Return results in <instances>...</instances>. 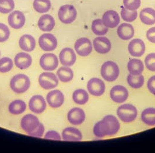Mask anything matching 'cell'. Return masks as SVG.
<instances>
[{
	"instance_id": "5bb4252c",
	"label": "cell",
	"mask_w": 155,
	"mask_h": 153,
	"mask_svg": "<svg viewBox=\"0 0 155 153\" xmlns=\"http://www.w3.org/2000/svg\"><path fill=\"white\" fill-rule=\"evenodd\" d=\"M65 97L61 91L55 90L48 92L47 95L46 100L48 105L53 108H58L63 105Z\"/></svg>"
},
{
	"instance_id": "484cf974",
	"label": "cell",
	"mask_w": 155,
	"mask_h": 153,
	"mask_svg": "<svg viewBox=\"0 0 155 153\" xmlns=\"http://www.w3.org/2000/svg\"><path fill=\"white\" fill-rule=\"evenodd\" d=\"M140 17L142 23L152 25L155 23V10L153 8H144L140 11Z\"/></svg>"
},
{
	"instance_id": "9c48e42d",
	"label": "cell",
	"mask_w": 155,
	"mask_h": 153,
	"mask_svg": "<svg viewBox=\"0 0 155 153\" xmlns=\"http://www.w3.org/2000/svg\"><path fill=\"white\" fill-rule=\"evenodd\" d=\"M74 47L77 53L82 57L89 56L93 50L91 41L86 38H81L78 39L75 43Z\"/></svg>"
},
{
	"instance_id": "60d3db41",
	"label": "cell",
	"mask_w": 155,
	"mask_h": 153,
	"mask_svg": "<svg viewBox=\"0 0 155 153\" xmlns=\"http://www.w3.org/2000/svg\"><path fill=\"white\" fill-rule=\"evenodd\" d=\"M45 130V128L44 125L42 123H40L39 126L35 130H33L31 133H28V134L30 136H32V137L41 138L44 134Z\"/></svg>"
},
{
	"instance_id": "9a60e30c",
	"label": "cell",
	"mask_w": 155,
	"mask_h": 153,
	"mask_svg": "<svg viewBox=\"0 0 155 153\" xmlns=\"http://www.w3.org/2000/svg\"><path fill=\"white\" fill-rule=\"evenodd\" d=\"M25 16L21 11H14L12 12L8 16V24L13 29H21L25 25Z\"/></svg>"
},
{
	"instance_id": "836d02e7",
	"label": "cell",
	"mask_w": 155,
	"mask_h": 153,
	"mask_svg": "<svg viewBox=\"0 0 155 153\" xmlns=\"http://www.w3.org/2000/svg\"><path fill=\"white\" fill-rule=\"evenodd\" d=\"M127 80L128 85L134 89L140 88L144 84V77L142 74L134 76L130 74Z\"/></svg>"
},
{
	"instance_id": "d6986e66",
	"label": "cell",
	"mask_w": 155,
	"mask_h": 153,
	"mask_svg": "<svg viewBox=\"0 0 155 153\" xmlns=\"http://www.w3.org/2000/svg\"><path fill=\"white\" fill-rule=\"evenodd\" d=\"M93 45L95 51L99 54L107 53L111 49L110 40L104 36L96 38L93 40Z\"/></svg>"
},
{
	"instance_id": "cb8c5ba5",
	"label": "cell",
	"mask_w": 155,
	"mask_h": 153,
	"mask_svg": "<svg viewBox=\"0 0 155 153\" xmlns=\"http://www.w3.org/2000/svg\"><path fill=\"white\" fill-rule=\"evenodd\" d=\"M55 25L54 18L49 14H45L39 18L38 26L39 29L43 32H51Z\"/></svg>"
},
{
	"instance_id": "ac0fdd59",
	"label": "cell",
	"mask_w": 155,
	"mask_h": 153,
	"mask_svg": "<svg viewBox=\"0 0 155 153\" xmlns=\"http://www.w3.org/2000/svg\"><path fill=\"white\" fill-rule=\"evenodd\" d=\"M145 43L140 39H134L128 44V50L130 54L134 57H141L145 52Z\"/></svg>"
},
{
	"instance_id": "8992f818",
	"label": "cell",
	"mask_w": 155,
	"mask_h": 153,
	"mask_svg": "<svg viewBox=\"0 0 155 153\" xmlns=\"http://www.w3.org/2000/svg\"><path fill=\"white\" fill-rule=\"evenodd\" d=\"M39 83L43 89L46 90H51L57 87L58 84V78L53 73L45 72L40 75Z\"/></svg>"
},
{
	"instance_id": "7402d4cb",
	"label": "cell",
	"mask_w": 155,
	"mask_h": 153,
	"mask_svg": "<svg viewBox=\"0 0 155 153\" xmlns=\"http://www.w3.org/2000/svg\"><path fill=\"white\" fill-rule=\"evenodd\" d=\"M62 138L64 141H78L82 140V134L77 128L68 127L62 131Z\"/></svg>"
},
{
	"instance_id": "30bf717a",
	"label": "cell",
	"mask_w": 155,
	"mask_h": 153,
	"mask_svg": "<svg viewBox=\"0 0 155 153\" xmlns=\"http://www.w3.org/2000/svg\"><path fill=\"white\" fill-rule=\"evenodd\" d=\"M28 106L32 112L36 114H40L46 109V102L43 96L37 95L32 97L30 99Z\"/></svg>"
},
{
	"instance_id": "603a6c76",
	"label": "cell",
	"mask_w": 155,
	"mask_h": 153,
	"mask_svg": "<svg viewBox=\"0 0 155 153\" xmlns=\"http://www.w3.org/2000/svg\"><path fill=\"white\" fill-rule=\"evenodd\" d=\"M36 40L31 35H24L19 40L20 48L25 52H31L36 47Z\"/></svg>"
},
{
	"instance_id": "277c9868",
	"label": "cell",
	"mask_w": 155,
	"mask_h": 153,
	"mask_svg": "<svg viewBox=\"0 0 155 153\" xmlns=\"http://www.w3.org/2000/svg\"><path fill=\"white\" fill-rule=\"evenodd\" d=\"M117 115L123 122H132L137 118L138 111L135 107L131 104H124L118 108Z\"/></svg>"
},
{
	"instance_id": "1f68e13d",
	"label": "cell",
	"mask_w": 155,
	"mask_h": 153,
	"mask_svg": "<svg viewBox=\"0 0 155 153\" xmlns=\"http://www.w3.org/2000/svg\"><path fill=\"white\" fill-rule=\"evenodd\" d=\"M33 8L38 13L43 14L49 11L51 7L50 0H34Z\"/></svg>"
},
{
	"instance_id": "f6af8a7d",
	"label": "cell",
	"mask_w": 155,
	"mask_h": 153,
	"mask_svg": "<svg viewBox=\"0 0 155 153\" xmlns=\"http://www.w3.org/2000/svg\"><path fill=\"white\" fill-rule=\"evenodd\" d=\"M0 56H1V52H0Z\"/></svg>"
},
{
	"instance_id": "e0dca14e",
	"label": "cell",
	"mask_w": 155,
	"mask_h": 153,
	"mask_svg": "<svg viewBox=\"0 0 155 153\" xmlns=\"http://www.w3.org/2000/svg\"><path fill=\"white\" fill-rule=\"evenodd\" d=\"M85 113L83 109L79 107H74L68 113L67 119L72 125L78 126L84 122L85 120Z\"/></svg>"
},
{
	"instance_id": "7bdbcfd3",
	"label": "cell",
	"mask_w": 155,
	"mask_h": 153,
	"mask_svg": "<svg viewBox=\"0 0 155 153\" xmlns=\"http://www.w3.org/2000/svg\"><path fill=\"white\" fill-rule=\"evenodd\" d=\"M147 87L149 92L155 95V76H151L147 81Z\"/></svg>"
},
{
	"instance_id": "d4e9b609",
	"label": "cell",
	"mask_w": 155,
	"mask_h": 153,
	"mask_svg": "<svg viewBox=\"0 0 155 153\" xmlns=\"http://www.w3.org/2000/svg\"><path fill=\"white\" fill-rule=\"evenodd\" d=\"M118 37L123 40H128L132 39L134 35V29L130 23L121 24L117 30Z\"/></svg>"
},
{
	"instance_id": "e575fe53",
	"label": "cell",
	"mask_w": 155,
	"mask_h": 153,
	"mask_svg": "<svg viewBox=\"0 0 155 153\" xmlns=\"http://www.w3.org/2000/svg\"><path fill=\"white\" fill-rule=\"evenodd\" d=\"M15 8L14 0H0V12L7 14L11 12Z\"/></svg>"
},
{
	"instance_id": "4fadbf2b",
	"label": "cell",
	"mask_w": 155,
	"mask_h": 153,
	"mask_svg": "<svg viewBox=\"0 0 155 153\" xmlns=\"http://www.w3.org/2000/svg\"><path fill=\"white\" fill-rule=\"evenodd\" d=\"M40 124L37 116L32 114L25 115L21 119V126L22 129L27 133L35 130Z\"/></svg>"
},
{
	"instance_id": "6da1fadb",
	"label": "cell",
	"mask_w": 155,
	"mask_h": 153,
	"mask_svg": "<svg viewBox=\"0 0 155 153\" xmlns=\"http://www.w3.org/2000/svg\"><path fill=\"white\" fill-rule=\"evenodd\" d=\"M120 129V124L116 117L107 115L95 124L93 127V134L98 138L112 136L116 134Z\"/></svg>"
},
{
	"instance_id": "b9f144b4",
	"label": "cell",
	"mask_w": 155,
	"mask_h": 153,
	"mask_svg": "<svg viewBox=\"0 0 155 153\" xmlns=\"http://www.w3.org/2000/svg\"><path fill=\"white\" fill-rule=\"evenodd\" d=\"M45 138L48 140H61V137L58 132L55 130H49L45 135Z\"/></svg>"
},
{
	"instance_id": "83f0119b",
	"label": "cell",
	"mask_w": 155,
	"mask_h": 153,
	"mask_svg": "<svg viewBox=\"0 0 155 153\" xmlns=\"http://www.w3.org/2000/svg\"><path fill=\"white\" fill-rule=\"evenodd\" d=\"M26 109V104L22 100H15L8 106L9 112L14 115H21Z\"/></svg>"
},
{
	"instance_id": "f1b7e54d",
	"label": "cell",
	"mask_w": 155,
	"mask_h": 153,
	"mask_svg": "<svg viewBox=\"0 0 155 153\" xmlns=\"http://www.w3.org/2000/svg\"><path fill=\"white\" fill-rule=\"evenodd\" d=\"M57 76L62 83H67L70 82L74 77V72L69 67L64 66L58 69Z\"/></svg>"
},
{
	"instance_id": "f35d334b",
	"label": "cell",
	"mask_w": 155,
	"mask_h": 153,
	"mask_svg": "<svg viewBox=\"0 0 155 153\" xmlns=\"http://www.w3.org/2000/svg\"><path fill=\"white\" fill-rule=\"evenodd\" d=\"M10 36V31L8 26L4 24L0 23V43L6 42Z\"/></svg>"
},
{
	"instance_id": "4316f807",
	"label": "cell",
	"mask_w": 155,
	"mask_h": 153,
	"mask_svg": "<svg viewBox=\"0 0 155 153\" xmlns=\"http://www.w3.org/2000/svg\"><path fill=\"white\" fill-rule=\"evenodd\" d=\"M127 69L130 74L137 76L142 73L144 70V65L143 62L140 59H132L128 61Z\"/></svg>"
},
{
	"instance_id": "ba28073f",
	"label": "cell",
	"mask_w": 155,
	"mask_h": 153,
	"mask_svg": "<svg viewBox=\"0 0 155 153\" xmlns=\"http://www.w3.org/2000/svg\"><path fill=\"white\" fill-rule=\"evenodd\" d=\"M40 66L45 71H54L58 66V59L54 54H44L40 57Z\"/></svg>"
},
{
	"instance_id": "d590c367",
	"label": "cell",
	"mask_w": 155,
	"mask_h": 153,
	"mask_svg": "<svg viewBox=\"0 0 155 153\" xmlns=\"http://www.w3.org/2000/svg\"><path fill=\"white\" fill-rule=\"evenodd\" d=\"M14 66V63L9 57H5L0 59V73H7L9 72Z\"/></svg>"
},
{
	"instance_id": "ab89813d",
	"label": "cell",
	"mask_w": 155,
	"mask_h": 153,
	"mask_svg": "<svg viewBox=\"0 0 155 153\" xmlns=\"http://www.w3.org/2000/svg\"><path fill=\"white\" fill-rule=\"evenodd\" d=\"M145 64L149 71L155 72V53L149 54L145 57Z\"/></svg>"
},
{
	"instance_id": "74e56055",
	"label": "cell",
	"mask_w": 155,
	"mask_h": 153,
	"mask_svg": "<svg viewBox=\"0 0 155 153\" xmlns=\"http://www.w3.org/2000/svg\"><path fill=\"white\" fill-rule=\"evenodd\" d=\"M125 8L129 11H137L140 8L141 4L140 0H123Z\"/></svg>"
},
{
	"instance_id": "ee69618b",
	"label": "cell",
	"mask_w": 155,
	"mask_h": 153,
	"mask_svg": "<svg viewBox=\"0 0 155 153\" xmlns=\"http://www.w3.org/2000/svg\"><path fill=\"white\" fill-rule=\"evenodd\" d=\"M147 37L149 42L155 43V27L151 28L147 31Z\"/></svg>"
},
{
	"instance_id": "52a82bcc",
	"label": "cell",
	"mask_w": 155,
	"mask_h": 153,
	"mask_svg": "<svg viewBox=\"0 0 155 153\" xmlns=\"http://www.w3.org/2000/svg\"><path fill=\"white\" fill-rule=\"evenodd\" d=\"M57 39L51 33L43 34L39 38V46L45 52L54 51L57 47Z\"/></svg>"
},
{
	"instance_id": "d6a6232c",
	"label": "cell",
	"mask_w": 155,
	"mask_h": 153,
	"mask_svg": "<svg viewBox=\"0 0 155 153\" xmlns=\"http://www.w3.org/2000/svg\"><path fill=\"white\" fill-rule=\"evenodd\" d=\"M92 30L93 33L97 36H104L108 32V28L102 22V19H96L92 23Z\"/></svg>"
},
{
	"instance_id": "7a4b0ae2",
	"label": "cell",
	"mask_w": 155,
	"mask_h": 153,
	"mask_svg": "<svg viewBox=\"0 0 155 153\" xmlns=\"http://www.w3.org/2000/svg\"><path fill=\"white\" fill-rule=\"evenodd\" d=\"M31 80L29 76L23 74H18L10 81V88L16 93L21 94L26 92L30 88Z\"/></svg>"
},
{
	"instance_id": "8d00e7d4",
	"label": "cell",
	"mask_w": 155,
	"mask_h": 153,
	"mask_svg": "<svg viewBox=\"0 0 155 153\" xmlns=\"http://www.w3.org/2000/svg\"><path fill=\"white\" fill-rule=\"evenodd\" d=\"M121 16L124 21L127 22H132L134 21L138 16V12L136 11H131L123 7L121 11Z\"/></svg>"
},
{
	"instance_id": "f546056e",
	"label": "cell",
	"mask_w": 155,
	"mask_h": 153,
	"mask_svg": "<svg viewBox=\"0 0 155 153\" xmlns=\"http://www.w3.org/2000/svg\"><path fill=\"white\" fill-rule=\"evenodd\" d=\"M141 120L149 126H155V108L148 107L143 110L141 114Z\"/></svg>"
},
{
	"instance_id": "7c38bea8",
	"label": "cell",
	"mask_w": 155,
	"mask_h": 153,
	"mask_svg": "<svg viewBox=\"0 0 155 153\" xmlns=\"http://www.w3.org/2000/svg\"><path fill=\"white\" fill-rule=\"evenodd\" d=\"M87 88L92 95L100 97L105 92V84L101 79L93 78L88 81Z\"/></svg>"
},
{
	"instance_id": "5b68a950",
	"label": "cell",
	"mask_w": 155,
	"mask_h": 153,
	"mask_svg": "<svg viewBox=\"0 0 155 153\" xmlns=\"http://www.w3.org/2000/svg\"><path fill=\"white\" fill-rule=\"evenodd\" d=\"M58 18L64 24L72 23L77 18V11L72 5H64L61 6L58 10Z\"/></svg>"
},
{
	"instance_id": "44dd1931",
	"label": "cell",
	"mask_w": 155,
	"mask_h": 153,
	"mask_svg": "<svg viewBox=\"0 0 155 153\" xmlns=\"http://www.w3.org/2000/svg\"><path fill=\"white\" fill-rule=\"evenodd\" d=\"M32 58L30 54L20 52L17 54L14 58L16 67L20 70H26L31 66Z\"/></svg>"
},
{
	"instance_id": "4dcf8cb0",
	"label": "cell",
	"mask_w": 155,
	"mask_h": 153,
	"mask_svg": "<svg viewBox=\"0 0 155 153\" xmlns=\"http://www.w3.org/2000/svg\"><path fill=\"white\" fill-rule=\"evenodd\" d=\"M89 98L88 93L83 89H78L73 92L72 94V100L75 103L78 105H85L88 102Z\"/></svg>"
},
{
	"instance_id": "3957f363",
	"label": "cell",
	"mask_w": 155,
	"mask_h": 153,
	"mask_svg": "<svg viewBox=\"0 0 155 153\" xmlns=\"http://www.w3.org/2000/svg\"><path fill=\"white\" fill-rule=\"evenodd\" d=\"M101 76L108 82L116 81L120 74V70L118 65L114 61H106L101 66Z\"/></svg>"
},
{
	"instance_id": "ffe728a7",
	"label": "cell",
	"mask_w": 155,
	"mask_h": 153,
	"mask_svg": "<svg viewBox=\"0 0 155 153\" xmlns=\"http://www.w3.org/2000/svg\"><path fill=\"white\" fill-rule=\"evenodd\" d=\"M102 22L108 28H114L119 25L120 18L116 11L109 10L103 14Z\"/></svg>"
},
{
	"instance_id": "2e32d148",
	"label": "cell",
	"mask_w": 155,
	"mask_h": 153,
	"mask_svg": "<svg viewBox=\"0 0 155 153\" xmlns=\"http://www.w3.org/2000/svg\"><path fill=\"white\" fill-rule=\"evenodd\" d=\"M59 60L60 63L64 66L70 67L75 64L77 60V56L72 49L65 47L60 52Z\"/></svg>"
},
{
	"instance_id": "8fae6325",
	"label": "cell",
	"mask_w": 155,
	"mask_h": 153,
	"mask_svg": "<svg viewBox=\"0 0 155 153\" xmlns=\"http://www.w3.org/2000/svg\"><path fill=\"white\" fill-rule=\"evenodd\" d=\"M110 96L113 102L122 104L128 99V91L125 87L122 85H116L111 89Z\"/></svg>"
}]
</instances>
